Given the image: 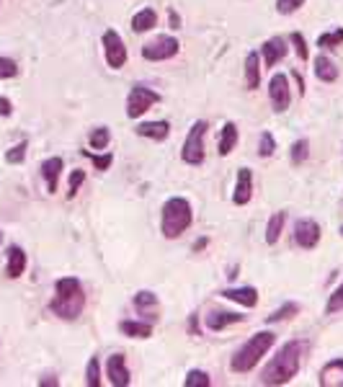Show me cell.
<instances>
[{"label":"cell","instance_id":"1","mask_svg":"<svg viewBox=\"0 0 343 387\" xmlns=\"http://www.w3.org/2000/svg\"><path fill=\"white\" fill-rule=\"evenodd\" d=\"M302 352L305 346L302 341H289L279 349V354L266 364L261 372L263 385H287L292 377H297L299 367H302Z\"/></svg>","mask_w":343,"mask_h":387},{"label":"cell","instance_id":"2","mask_svg":"<svg viewBox=\"0 0 343 387\" xmlns=\"http://www.w3.org/2000/svg\"><path fill=\"white\" fill-rule=\"evenodd\" d=\"M54 299L49 302V310H52L57 318L62 320H75L81 318L83 307H85V292H83V284L75 277H62L54 284Z\"/></svg>","mask_w":343,"mask_h":387},{"label":"cell","instance_id":"3","mask_svg":"<svg viewBox=\"0 0 343 387\" xmlns=\"http://www.w3.org/2000/svg\"><path fill=\"white\" fill-rule=\"evenodd\" d=\"M194 222V212H191L189 199L183 197H173L162 204L160 212V233L168 238V240H176L178 235H183Z\"/></svg>","mask_w":343,"mask_h":387},{"label":"cell","instance_id":"4","mask_svg":"<svg viewBox=\"0 0 343 387\" xmlns=\"http://www.w3.org/2000/svg\"><path fill=\"white\" fill-rule=\"evenodd\" d=\"M274 343H276V336L271 334V331L256 334L251 341L243 343V346L237 349V354H235L233 361H230V370H233L235 374H245V372L256 370L261 356H266V352H269Z\"/></svg>","mask_w":343,"mask_h":387},{"label":"cell","instance_id":"5","mask_svg":"<svg viewBox=\"0 0 343 387\" xmlns=\"http://www.w3.org/2000/svg\"><path fill=\"white\" fill-rule=\"evenodd\" d=\"M209 124L207 122H194L186 135V142H183V150H181V158L189 165H199L204 160V135H207Z\"/></svg>","mask_w":343,"mask_h":387},{"label":"cell","instance_id":"6","mask_svg":"<svg viewBox=\"0 0 343 387\" xmlns=\"http://www.w3.org/2000/svg\"><path fill=\"white\" fill-rule=\"evenodd\" d=\"M158 101H160V93H155L147 85H135V88L129 90V96H126V117L129 119L142 117L144 111L153 104H158Z\"/></svg>","mask_w":343,"mask_h":387},{"label":"cell","instance_id":"7","mask_svg":"<svg viewBox=\"0 0 343 387\" xmlns=\"http://www.w3.org/2000/svg\"><path fill=\"white\" fill-rule=\"evenodd\" d=\"M181 49L178 39L176 36H158V39H153V42H147V44L142 47V57L144 60H150V63H162V60H171V57H176Z\"/></svg>","mask_w":343,"mask_h":387},{"label":"cell","instance_id":"8","mask_svg":"<svg viewBox=\"0 0 343 387\" xmlns=\"http://www.w3.org/2000/svg\"><path fill=\"white\" fill-rule=\"evenodd\" d=\"M103 52H106V63L111 70H122L126 65V47H124V39L114 31V28H108L106 34H103Z\"/></svg>","mask_w":343,"mask_h":387},{"label":"cell","instance_id":"9","mask_svg":"<svg viewBox=\"0 0 343 387\" xmlns=\"http://www.w3.org/2000/svg\"><path fill=\"white\" fill-rule=\"evenodd\" d=\"M269 99L274 111H287L292 104V90H289V78L287 75H274L269 83Z\"/></svg>","mask_w":343,"mask_h":387},{"label":"cell","instance_id":"10","mask_svg":"<svg viewBox=\"0 0 343 387\" xmlns=\"http://www.w3.org/2000/svg\"><path fill=\"white\" fill-rule=\"evenodd\" d=\"M294 243L305 251H312L320 243V225L315 220H297L294 225Z\"/></svg>","mask_w":343,"mask_h":387},{"label":"cell","instance_id":"11","mask_svg":"<svg viewBox=\"0 0 343 387\" xmlns=\"http://www.w3.org/2000/svg\"><path fill=\"white\" fill-rule=\"evenodd\" d=\"M106 374H108V382L114 387H129L132 385V374L126 370V359L122 354H114L106 364Z\"/></svg>","mask_w":343,"mask_h":387},{"label":"cell","instance_id":"12","mask_svg":"<svg viewBox=\"0 0 343 387\" xmlns=\"http://www.w3.org/2000/svg\"><path fill=\"white\" fill-rule=\"evenodd\" d=\"M253 197V173L251 168H240L237 171V183H235V194H233V204L243 207L248 204Z\"/></svg>","mask_w":343,"mask_h":387},{"label":"cell","instance_id":"13","mask_svg":"<svg viewBox=\"0 0 343 387\" xmlns=\"http://www.w3.org/2000/svg\"><path fill=\"white\" fill-rule=\"evenodd\" d=\"M261 54H263V65H266V67H274L281 57H287V42H284L281 36H274V39H269V42H263L261 44Z\"/></svg>","mask_w":343,"mask_h":387},{"label":"cell","instance_id":"14","mask_svg":"<svg viewBox=\"0 0 343 387\" xmlns=\"http://www.w3.org/2000/svg\"><path fill=\"white\" fill-rule=\"evenodd\" d=\"M135 132L140 137L162 142V140H168V135H171V124H168V122H142V124H137Z\"/></svg>","mask_w":343,"mask_h":387},{"label":"cell","instance_id":"15","mask_svg":"<svg viewBox=\"0 0 343 387\" xmlns=\"http://www.w3.org/2000/svg\"><path fill=\"white\" fill-rule=\"evenodd\" d=\"M62 158H47L44 163H42V176H44L47 181V191L49 194H54L57 191V183H60V173H62Z\"/></svg>","mask_w":343,"mask_h":387},{"label":"cell","instance_id":"16","mask_svg":"<svg viewBox=\"0 0 343 387\" xmlns=\"http://www.w3.org/2000/svg\"><path fill=\"white\" fill-rule=\"evenodd\" d=\"M320 385L323 387H343V359L328 361L320 372Z\"/></svg>","mask_w":343,"mask_h":387},{"label":"cell","instance_id":"17","mask_svg":"<svg viewBox=\"0 0 343 387\" xmlns=\"http://www.w3.org/2000/svg\"><path fill=\"white\" fill-rule=\"evenodd\" d=\"M135 307H137V313H142V315L150 318V323H155L158 320V297H155L153 292H147V289H142V292H137L135 295Z\"/></svg>","mask_w":343,"mask_h":387},{"label":"cell","instance_id":"18","mask_svg":"<svg viewBox=\"0 0 343 387\" xmlns=\"http://www.w3.org/2000/svg\"><path fill=\"white\" fill-rule=\"evenodd\" d=\"M225 299H233L237 305L243 307H256L258 302V289L256 287H240V289H225V292H219Z\"/></svg>","mask_w":343,"mask_h":387},{"label":"cell","instance_id":"19","mask_svg":"<svg viewBox=\"0 0 343 387\" xmlns=\"http://www.w3.org/2000/svg\"><path fill=\"white\" fill-rule=\"evenodd\" d=\"M26 271V253L24 248H18V245H10L8 248V266H6V274H8L10 279H18L21 274Z\"/></svg>","mask_w":343,"mask_h":387},{"label":"cell","instance_id":"20","mask_svg":"<svg viewBox=\"0 0 343 387\" xmlns=\"http://www.w3.org/2000/svg\"><path fill=\"white\" fill-rule=\"evenodd\" d=\"M261 83V57L258 52H251L245 57V85L248 90H256Z\"/></svg>","mask_w":343,"mask_h":387},{"label":"cell","instance_id":"21","mask_svg":"<svg viewBox=\"0 0 343 387\" xmlns=\"http://www.w3.org/2000/svg\"><path fill=\"white\" fill-rule=\"evenodd\" d=\"M245 315H237V313H209L207 315V328L209 331H225L227 325H235V323H243Z\"/></svg>","mask_w":343,"mask_h":387},{"label":"cell","instance_id":"22","mask_svg":"<svg viewBox=\"0 0 343 387\" xmlns=\"http://www.w3.org/2000/svg\"><path fill=\"white\" fill-rule=\"evenodd\" d=\"M153 26H158V13L153 8L137 10L135 18H132V31L135 34H144V31H150Z\"/></svg>","mask_w":343,"mask_h":387},{"label":"cell","instance_id":"23","mask_svg":"<svg viewBox=\"0 0 343 387\" xmlns=\"http://www.w3.org/2000/svg\"><path fill=\"white\" fill-rule=\"evenodd\" d=\"M119 331L129 338H150L153 336V323H142V320H122Z\"/></svg>","mask_w":343,"mask_h":387},{"label":"cell","instance_id":"24","mask_svg":"<svg viewBox=\"0 0 343 387\" xmlns=\"http://www.w3.org/2000/svg\"><path fill=\"white\" fill-rule=\"evenodd\" d=\"M315 78L323 83H335L338 81V67H335L333 60H328L325 54H320L315 60Z\"/></svg>","mask_w":343,"mask_h":387},{"label":"cell","instance_id":"25","mask_svg":"<svg viewBox=\"0 0 343 387\" xmlns=\"http://www.w3.org/2000/svg\"><path fill=\"white\" fill-rule=\"evenodd\" d=\"M235 142H237V126L233 122H225L222 132H219V145H217V153L219 155H230L233 153Z\"/></svg>","mask_w":343,"mask_h":387},{"label":"cell","instance_id":"26","mask_svg":"<svg viewBox=\"0 0 343 387\" xmlns=\"http://www.w3.org/2000/svg\"><path fill=\"white\" fill-rule=\"evenodd\" d=\"M284 222H287V215H284V212H276V215H271L269 225H266V243H269V245L279 243L281 230H284Z\"/></svg>","mask_w":343,"mask_h":387},{"label":"cell","instance_id":"27","mask_svg":"<svg viewBox=\"0 0 343 387\" xmlns=\"http://www.w3.org/2000/svg\"><path fill=\"white\" fill-rule=\"evenodd\" d=\"M108 142H111V132H108V126H99V129H93V132H90L88 145L93 147V150H106Z\"/></svg>","mask_w":343,"mask_h":387},{"label":"cell","instance_id":"28","mask_svg":"<svg viewBox=\"0 0 343 387\" xmlns=\"http://www.w3.org/2000/svg\"><path fill=\"white\" fill-rule=\"evenodd\" d=\"M289 158H292V165H302V163L310 158V142H307V140H297V142L292 145Z\"/></svg>","mask_w":343,"mask_h":387},{"label":"cell","instance_id":"29","mask_svg":"<svg viewBox=\"0 0 343 387\" xmlns=\"http://www.w3.org/2000/svg\"><path fill=\"white\" fill-rule=\"evenodd\" d=\"M338 44H343V28H335V31H328V34L317 36V47L320 49H333Z\"/></svg>","mask_w":343,"mask_h":387},{"label":"cell","instance_id":"30","mask_svg":"<svg viewBox=\"0 0 343 387\" xmlns=\"http://www.w3.org/2000/svg\"><path fill=\"white\" fill-rule=\"evenodd\" d=\"M85 385H88V387H99V385H101V367H99V356H90L88 367H85Z\"/></svg>","mask_w":343,"mask_h":387},{"label":"cell","instance_id":"31","mask_svg":"<svg viewBox=\"0 0 343 387\" xmlns=\"http://www.w3.org/2000/svg\"><path fill=\"white\" fill-rule=\"evenodd\" d=\"M297 310H299V307L294 305V302H287V305H281L279 310H274V313H271L266 320H269V323H279V320H287V318L297 315Z\"/></svg>","mask_w":343,"mask_h":387},{"label":"cell","instance_id":"32","mask_svg":"<svg viewBox=\"0 0 343 387\" xmlns=\"http://www.w3.org/2000/svg\"><path fill=\"white\" fill-rule=\"evenodd\" d=\"M26 150H28V142H26V140H21L16 147H10L8 153H6V163H10V165L24 163V158H26Z\"/></svg>","mask_w":343,"mask_h":387},{"label":"cell","instance_id":"33","mask_svg":"<svg viewBox=\"0 0 343 387\" xmlns=\"http://www.w3.org/2000/svg\"><path fill=\"white\" fill-rule=\"evenodd\" d=\"M274 150H276V140H274V135H271V132H261V140H258V155H261V158H271Z\"/></svg>","mask_w":343,"mask_h":387},{"label":"cell","instance_id":"34","mask_svg":"<svg viewBox=\"0 0 343 387\" xmlns=\"http://www.w3.org/2000/svg\"><path fill=\"white\" fill-rule=\"evenodd\" d=\"M183 387H209V374L201 370H191L189 377L183 379Z\"/></svg>","mask_w":343,"mask_h":387},{"label":"cell","instance_id":"35","mask_svg":"<svg viewBox=\"0 0 343 387\" xmlns=\"http://www.w3.org/2000/svg\"><path fill=\"white\" fill-rule=\"evenodd\" d=\"M341 310H343V284L331 295L328 305H325V315H335V313H341Z\"/></svg>","mask_w":343,"mask_h":387},{"label":"cell","instance_id":"36","mask_svg":"<svg viewBox=\"0 0 343 387\" xmlns=\"http://www.w3.org/2000/svg\"><path fill=\"white\" fill-rule=\"evenodd\" d=\"M302 6H305V0H276V10H279L281 16H292Z\"/></svg>","mask_w":343,"mask_h":387},{"label":"cell","instance_id":"37","mask_svg":"<svg viewBox=\"0 0 343 387\" xmlns=\"http://www.w3.org/2000/svg\"><path fill=\"white\" fill-rule=\"evenodd\" d=\"M85 158H90L93 160V165L99 168V171H108L111 168V163H114V155L106 153V155H93L90 150H85Z\"/></svg>","mask_w":343,"mask_h":387},{"label":"cell","instance_id":"38","mask_svg":"<svg viewBox=\"0 0 343 387\" xmlns=\"http://www.w3.org/2000/svg\"><path fill=\"white\" fill-rule=\"evenodd\" d=\"M18 75V65L8 57H0V81H6V78H16Z\"/></svg>","mask_w":343,"mask_h":387},{"label":"cell","instance_id":"39","mask_svg":"<svg viewBox=\"0 0 343 387\" xmlns=\"http://www.w3.org/2000/svg\"><path fill=\"white\" fill-rule=\"evenodd\" d=\"M83 181H85V171H72L70 176V191H67V199H72L78 191H81Z\"/></svg>","mask_w":343,"mask_h":387},{"label":"cell","instance_id":"40","mask_svg":"<svg viewBox=\"0 0 343 387\" xmlns=\"http://www.w3.org/2000/svg\"><path fill=\"white\" fill-rule=\"evenodd\" d=\"M289 39H292V44H294V49H297V57L299 60H302V63H305L307 60V44H305V39H302V34H297V31H294V34L289 36Z\"/></svg>","mask_w":343,"mask_h":387},{"label":"cell","instance_id":"41","mask_svg":"<svg viewBox=\"0 0 343 387\" xmlns=\"http://www.w3.org/2000/svg\"><path fill=\"white\" fill-rule=\"evenodd\" d=\"M10 114H13V106H10V101L0 96V117H10Z\"/></svg>","mask_w":343,"mask_h":387},{"label":"cell","instance_id":"42","mask_svg":"<svg viewBox=\"0 0 343 387\" xmlns=\"http://www.w3.org/2000/svg\"><path fill=\"white\" fill-rule=\"evenodd\" d=\"M189 331H191V334H194V336L199 334V315H191V320H189Z\"/></svg>","mask_w":343,"mask_h":387},{"label":"cell","instance_id":"43","mask_svg":"<svg viewBox=\"0 0 343 387\" xmlns=\"http://www.w3.org/2000/svg\"><path fill=\"white\" fill-rule=\"evenodd\" d=\"M39 385H42V387H57V385H60V382H57V377H44V379H39Z\"/></svg>","mask_w":343,"mask_h":387},{"label":"cell","instance_id":"44","mask_svg":"<svg viewBox=\"0 0 343 387\" xmlns=\"http://www.w3.org/2000/svg\"><path fill=\"white\" fill-rule=\"evenodd\" d=\"M181 26V18L176 16V10H171V28H178Z\"/></svg>","mask_w":343,"mask_h":387},{"label":"cell","instance_id":"45","mask_svg":"<svg viewBox=\"0 0 343 387\" xmlns=\"http://www.w3.org/2000/svg\"><path fill=\"white\" fill-rule=\"evenodd\" d=\"M204 245H207V240H204V238H201V240H196V243H194V251H201V248H204Z\"/></svg>","mask_w":343,"mask_h":387},{"label":"cell","instance_id":"46","mask_svg":"<svg viewBox=\"0 0 343 387\" xmlns=\"http://www.w3.org/2000/svg\"><path fill=\"white\" fill-rule=\"evenodd\" d=\"M0 243H3V233H0Z\"/></svg>","mask_w":343,"mask_h":387},{"label":"cell","instance_id":"47","mask_svg":"<svg viewBox=\"0 0 343 387\" xmlns=\"http://www.w3.org/2000/svg\"><path fill=\"white\" fill-rule=\"evenodd\" d=\"M341 235H343V227H341Z\"/></svg>","mask_w":343,"mask_h":387}]
</instances>
